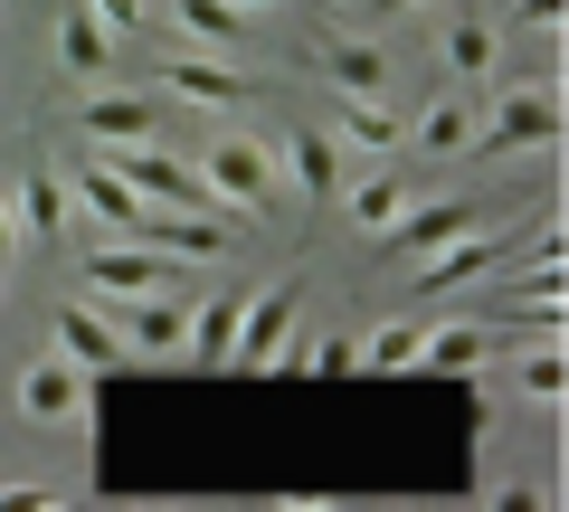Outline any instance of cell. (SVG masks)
I'll use <instances>...</instances> for the list:
<instances>
[{"instance_id": "obj_1", "label": "cell", "mask_w": 569, "mask_h": 512, "mask_svg": "<svg viewBox=\"0 0 569 512\" xmlns=\"http://www.w3.org/2000/svg\"><path fill=\"white\" fill-rule=\"evenodd\" d=\"M512 247H522V238L493 228V219L466 228V238H447V247H427V257H418V304H456V294H475L485 275L512 267Z\"/></svg>"}, {"instance_id": "obj_2", "label": "cell", "mask_w": 569, "mask_h": 512, "mask_svg": "<svg viewBox=\"0 0 569 512\" xmlns=\"http://www.w3.org/2000/svg\"><path fill=\"white\" fill-rule=\"evenodd\" d=\"M560 133H569L560 86H512L493 114H475V143H466V152H550Z\"/></svg>"}, {"instance_id": "obj_3", "label": "cell", "mask_w": 569, "mask_h": 512, "mask_svg": "<svg viewBox=\"0 0 569 512\" xmlns=\"http://www.w3.org/2000/svg\"><path fill=\"white\" fill-rule=\"evenodd\" d=\"M200 181L219 209H238V219H266L276 209V152L247 143V133H219V143H200Z\"/></svg>"}, {"instance_id": "obj_4", "label": "cell", "mask_w": 569, "mask_h": 512, "mask_svg": "<svg viewBox=\"0 0 569 512\" xmlns=\"http://www.w3.org/2000/svg\"><path fill=\"white\" fill-rule=\"evenodd\" d=\"M86 294L96 304H133V294H152V285H181V257H162V247H142V238H104V247H86Z\"/></svg>"}, {"instance_id": "obj_5", "label": "cell", "mask_w": 569, "mask_h": 512, "mask_svg": "<svg viewBox=\"0 0 569 512\" xmlns=\"http://www.w3.org/2000/svg\"><path fill=\"white\" fill-rule=\"evenodd\" d=\"M67 123H77L96 152H114V143H142V133L162 123V104L142 96V86H104V77H96V86L77 96V114H67Z\"/></svg>"}, {"instance_id": "obj_6", "label": "cell", "mask_w": 569, "mask_h": 512, "mask_svg": "<svg viewBox=\"0 0 569 512\" xmlns=\"http://www.w3.org/2000/svg\"><path fill=\"white\" fill-rule=\"evenodd\" d=\"M295 313H305V275L257 285V294H247V313H238V351H228V361H238V370H266V361L284 351V332H295Z\"/></svg>"}, {"instance_id": "obj_7", "label": "cell", "mask_w": 569, "mask_h": 512, "mask_svg": "<svg viewBox=\"0 0 569 512\" xmlns=\"http://www.w3.org/2000/svg\"><path fill=\"white\" fill-rule=\"evenodd\" d=\"M485 219H493V200H408L399 219L380 228V247L389 257H427V247L466 238V228H485Z\"/></svg>"}, {"instance_id": "obj_8", "label": "cell", "mask_w": 569, "mask_h": 512, "mask_svg": "<svg viewBox=\"0 0 569 512\" xmlns=\"http://www.w3.org/2000/svg\"><path fill=\"white\" fill-rule=\"evenodd\" d=\"M67 200H77V209H86V219H96V228H114V238H133V219H142V209H152V200H142V190L123 181L114 162H104V152H86V162L67 171Z\"/></svg>"}, {"instance_id": "obj_9", "label": "cell", "mask_w": 569, "mask_h": 512, "mask_svg": "<svg viewBox=\"0 0 569 512\" xmlns=\"http://www.w3.org/2000/svg\"><path fill=\"white\" fill-rule=\"evenodd\" d=\"M77 409H86V370L67 361V351H39V361L20 370V418L29 428H67Z\"/></svg>"}, {"instance_id": "obj_10", "label": "cell", "mask_w": 569, "mask_h": 512, "mask_svg": "<svg viewBox=\"0 0 569 512\" xmlns=\"http://www.w3.org/2000/svg\"><path fill=\"white\" fill-rule=\"evenodd\" d=\"M503 351H512V332L493 323V313H485V323H427L418 332V361L427 370H493Z\"/></svg>"}, {"instance_id": "obj_11", "label": "cell", "mask_w": 569, "mask_h": 512, "mask_svg": "<svg viewBox=\"0 0 569 512\" xmlns=\"http://www.w3.org/2000/svg\"><path fill=\"white\" fill-rule=\"evenodd\" d=\"M152 77H162V96H181V104H257V77H238L228 58H162Z\"/></svg>"}, {"instance_id": "obj_12", "label": "cell", "mask_w": 569, "mask_h": 512, "mask_svg": "<svg viewBox=\"0 0 569 512\" xmlns=\"http://www.w3.org/2000/svg\"><path fill=\"white\" fill-rule=\"evenodd\" d=\"M114 332H123V351H142V361L181 351V342H190V304H181V285H152V294H133V323H114Z\"/></svg>"}, {"instance_id": "obj_13", "label": "cell", "mask_w": 569, "mask_h": 512, "mask_svg": "<svg viewBox=\"0 0 569 512\" xmlns=\"http://www.w3.org/2000/svg\"><path fill=\"white\" fill-rule=\"evenodd\" d=\"M58 351L86 370V380H96V370L123 361V332L104 323V304H58Z\"/></svg>"}, {"instance_id": "obj_14", "label": "cell", "mask_w": 569, "mask_h": 512, "mask_svg": "<svg viewBox=\"0 0 569 512\" xmlns=\"http://www.w3.org/2000/svg\"><path fill=\"white\" fill-rule=\"evenodd\" d=\"M48 48H58V67H67V77H86V86H96V77H114V39H104V29L86 20V0H67V10H58Z\"/></svg>"}, {"instance_id": "obj_15", "label": "cell", "mask_w": 569, "mask_h": 512, "mask_svg": "<svg viewBox=\"0 0 569 512\" xmlns=\"http://www.w3.org/2000/svg\"><path fill=\"white\" fill-rule=\"evenodd\" d=\"M408 200H418V181L399 171V152H389V171H370V181H342V219H351V228H370V238H380V228L399 219Z\"/></svg>"}, {"instance_id": "obj_16", "label": "cell", "mask_w": 569, "mask_h": 512, "mask_svg": "<svg viewBox=\"0 0 569 512\" xmlns=\"http://www.w3.org/2000/svg\"><path fill=\"white\" fill-rule=\"evenodd\" d=\"M284 171H295V190H305V200H342V143H332V133H295V143H284Z\"/></svg>"}, {"instance_id": "obj_17", "label": "cell", "mask_w": 569, "mask_h": 512, "mask_svg": "<svg viewBox=\"0 0 569 512\" xmlns=\"http://www.w3.org/2000/svg\"><path fill=\"white\" fill-rule=\"evenodd\" d=\"M332 143H342V152H380V162H389V152L408 143V123L389 114L380 96H342V133H332Z\"/></svg>"}, {"instance_id": "obj_18", "label": "cell", "mask_w": 569, "mask_h": 512, "mask_svg": "<svg viewBox=\"0 0 569 512\" xmlns=\"http://www.w3.org/2000/svg\"><path fill=\"white\" fill-rule=\"evenodd\" d=\"M408 143H418V152H437V162H456V152L475 143V96H437L418 123H408Z\"/></svg>"}, {"instance_id": "obj_19", "label": "cell", "mask_w": 569, "mask_h": 512, "mask_svg": "<svg viewBox=\"0 0 569 512\" xmlns=\"http://www.w3.org/2000/svg\"><path fill=\"white\" fill-rule=\"evenodd\" d=\"M323 77H332V96H380L389 86V58L370 39H332L323 48Z\"/></svg>"}, {"instance_id": "obj_20", "label": "cell", "mask_w": 569, "mask_h": 512, "mask_svg": "<svg viewBox=\"0 0 569 512\" xmlns=\"http://www.w3.org/2000/svg\"><path fill=\"white\" fill-rule=\"evenodd\" d=\"M238 313H247V294H209V304H190V342H200L209 370H228V351H238Z\"/></svg>"}, {"instance_id": "obj_21", "label": "cell", "mask_w": 569, "mask_h": 512, "mask_svg": "<svg viewBox=\"0 0 569 512\" xmlns=\"http://www.w3.org/2000/svg\"><path fill=\"white\" fill-rule=\"evenodd\" d=\"M493 58H503L493 20H475V10H466V20L447 29V67H456V86H485V77H493Z\"/></svg>"}, {"instance_id": "obj_22", "label": "cell", "mask_w": 569, "mask_h": 512, "mask_svg": "<svg viewBox=\"0 0 569 512\" xmlns=\"http://www.w3.org/2000/svg\"><path fill=\"white\" fill-rule=\"evenodd\" d=\"M10 209H20V228H39V238H58V228L77 219L67 181H48V171H29V181H20V200H10Z\"/></svg>"}, {"instance_id": "obj_23", "label": "cell", "mask_w": 569, "mask_h": 512, "mask_svg": "<svg viewBox=\"0 0 569 512\" xmlns=\"http://www.w3.org/2000/svg\"><path fill=\"white\" fill-rule=\"evenodd\" d=\"M171 20H181L200 48H228V39H247V10H238V0H171Z\"/></svg>"}, {"instance_id": "obj_24", "label": "cell", "mask_w": 569, "mask_h": 512, "mask_svg": "<svg viewBox=\"0 0 569 512\" xmlns=\"http://www.w3.org/2000/svg\"><path fill=\"white\" fill-rule=\"evenodd\" d=\"M512 390H522V399H541V409H560V390H569V361H560V332H541V351H531V361L512 370Z\"/></svg>"}, {"instance_id": "obj_25", "label": "cell", "mask_w": 569, "mask_h": 512, "mask_svg": "<svg viewBox=\"0 0 569 512\" xmlns=\"http://www.w3.org/2000/svg\"><path fill=\"white\" fill-rule=\"evenodd\" d=\"M418 332H427V323H380L351 361H361V370H418Z\"/></svg>"}, {"instance_id": "obj_26", "label": "cell", "mask_w": 569, "mask_h": 512, "mask_svg": "<svg viewBox=\"0 0 569 512\" xmlns=\"http://www.w3.org/2000/svg\"><path fill=\"white\" fill-rule=\"evenodd\" d=\"M86 20H96L104 39H133V29L152 20V10H142V0H86Z\"/></svg>"}, {"instance_id": "obj_27", "label": "cell", "mask_w": 569, "mask_h": 512, "mask_svg": "<svg viewBox=\"0 0 569 512\" xmlns=\"http://www.w3.org/2000/svg\"><path fill=\"white\" fill-rule=\"evenodd\" d=\"M67 493L58 484H0V512H58Z\"/></svg>"}, {"instance_id": "obj_28", "label": "cell", "mask_w": 569, "mask_h": 512, "mask_svg": "<svg viewBox=\"0 0 569 512\" xmlns=\"http://www.w3.org/2000/svg\"><path fill=\"white\" fill-rule=\"evenodd\" d=\"M560 20H569V0H522V10H512V29H531V39H550Z\"/></svg>"}, {"instance_id": "obj_29", "label": "cell", "mask_w": 569, "mask_h": 512, "mask_svg": "<svg viewBox=\"0 0 569 512\" xmlns=\"http://www.w3.org/2000/svg\"><path fill=\"white\" fill-rule=\"evenodd\" d=\"M10 247H20V209L0 200V257H10Z\"/></svg>"}, {"instance_id": "obj_30", "label": "cell", "mask_w": 569, "mask_h": 512, "mask_svg": "<svg viewBox=\"0 0 569 512\" xmlns=\"http://www.w3.org/2000/svg\"><path fill=\"white\" fill-rule=\"evenodd\" d=\"M361 10H418V0H361Z\"/></svg>"}, {"instance_id": "obj_31", "label": "cell", "mask_w": 569, "mask_h": 512, "mask_svg": "<svg viewBox=\"0 0 569 512\" xmlns=\"http://www.w3.org/2000/svg\"><path fill=\"white\" fill-rule=\"evenodd\" d=\"M238 10H247V0H238Z\"/></svg>"}]
</instances>
